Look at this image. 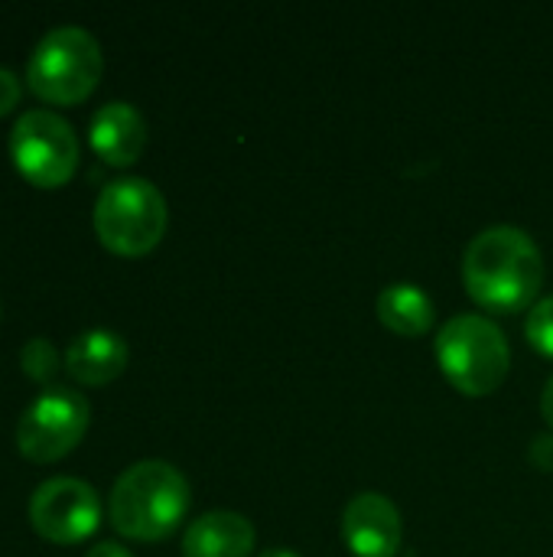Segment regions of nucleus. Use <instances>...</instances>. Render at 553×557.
I'll return each instance as SVG.
<instances>
[{"instance_id":"1","label":"nucleus","mask_w":553,"mask_h":557,"mask_svg":"<svg viewBox=\"0 0 553 557\" xmlns=\"http://www.w3.org/2000/svg\"><path fill=\"white\" fill-rule=\"evenodd\" d=\"M466 294L489 313H521L538 304L544 287V255L518 225L482 228L463 255Z\"/></svg>"},{"instance_id":"2","label":"nucleus","mask_w":553,"mask_h":557,"mask_svg":"<svg viewBox=\"0 0 553 557\" xmlns=\"http://www.w3.org/2000/svg\"><path fill=\"white\" fill-rule=\"evenodd\" d=\"M189 499V483L173 463L140 460L114 480L108 496V519L124 539L163 542L183 525Z\"/></svg>"},{"instance_id":"3","label":"nucleus","mask_w":553,"mask_h":557,"mask_svg":"<svg viewBox=\"0 0 553 557\" xmlns=\"http://www.w3.org/2000/svg\"><path fill=\"white\" fill-rule=\"evenodd\" d=\"M437 362L456 392L486 398L505 382L512 346L495 320L482 313H456L437 333Z\"/></svg>"},{"instance_id":"4","label":"nucleus","mask_w":553,"mask_h":557,"mask_svg":"<svg viewBox=\"0 0 553 557\" xmlns=\"http://www.w3.org/2000/svg\"><path fill=\"white\" fill-rule=\"evenodd\" d=\"M91 222L108 251L121 258H140L163 242L169 212L163 193L150 180L121 176L98 193Z\"/></svg>"},{"instance_id":"5","label":"nucleus","mask_w":553,"mask_h":557,"mask_svg":"<svg viewBox=\"0 0 553 557\" xmlns=\"http://www.w3.org/2000/svg\"><path fill=\"white\" fill-rule=\"evenodd\" d=\"M101 72V46L85 26L49 29L26 62L29 91L49 104H81L98 88Z\"/></svg>"},{"instance_id":"6","label":"nucleus","mask_w":553,"mask_h":557,"mask_svg":"<svg viewBox=\"0 0 553 557\" xmlns=\"http://www.w3.org/2000/svg\"><path fill=\"white\" fill-rule=\"evenodd\" d=\"M10 160L20 176L39 189L65 186L78 170V137L75 127L55 111H23L10 131Z\"/></svg>"},{"instance_id":"7","label":"nucleus","mask_w":553,"mask_h":557,"mask_svg":"<svg viewBox=\"0 0 553 557\" xmlns=\"http://www.w3.org/2000/svg\"><path fill=\"white\" fill-rule=\"evenodd\" d=\"M88 424V398L62 385H52L16 421V450L29 463H55L81 444Z\"/></svg>"},{"instance_id":"8","label":"nucleus","mask_w":553,"mask_h":557,"mask_svg":"<svg viewBox=\"0 0 553 557\" xmlns=\"http://www.w3.org/2000/svg\"><path fill=\"white\" fill-rule=\"evenodd\" d=\"M29 525L52 545H81L101 525V499L85 480L52 476L29 499Z\"/></svg>"},{"instance_id":"9","label":"nucleus","mask_w":553,"mask_h":557,"mask_svg":"<svg viewBox=\"0 0 553 557\" xmlns=\"http://www.w3.org/2000/svg\"><path fill=\"white\" fill-rule=\"evenodd\" d=\"M342 539L355 557H394L404 525L398 506L381 493H359L342 509Z\"/></svg>"},{"instance_id":"10","label":"nucleus","mask_w":553,"mask_h":557,"mask_svg":"<svg viewBox=\"0 0 553 557\" xmlns=\"http://www.w3.org/2000/svg\"><path fill=\"white\" fill-rule=\"evenodd\" d=\"M88 144L108 166H134L147 147V121L130 101H108L91 114Z\"/></svg>"},{"instance_id":"11","label":"nucleus","mask_w":553,"mask_h":557,"mask_svg":"<svg viewBox=\"0 0 553 557\" xmlns=\"http://www.w3.org/2000/svg\"><path fill=\"white\" fill-rule=\"evenodd\" d=\"M127 343L111 333V330H85L81 336H75L65 349L62 369L78 382V385H108L114 382L124 369H127Z\"/></svg>"},{"instance_id":"12","label":"nucleus","mask_w":553,"mask_h":557,"mask_svg":"<svg viewBox=\"0 0 553 557\" xmlns=\"http://www.w3.org/2000/svg\"><path fill=\"white\" fill-rule=\"evenodd\" d=\"M254 525L228 509L199 516L183 535V557H248L254 552Z\"/></svg>"},{"instance_id":"13","label":"nucleus","mask_w":553,"mask_h":557,"mask_svg":"<svg viewBox=\"0 0 553 557\" xmlns=\"http://www.w3.org/2000/svg\"><path fill=\"white\" fill-rule=\"evenodd\" d=\"M378 320L404 336V339H414V336H424L433 320H437V307L430 300V294L411 281H398V284H388L381 294H378Z\"/></svg>"},{"instance_id":"14","label":"nucleus","mask_w":553,"mask_h":557,"mask_svg":"<svg viewBox=\"0 0 553 557\" xmlns=\"http://www.w3.org/2000/svg\"><path fill=\"white\" fill-rule=\"evenodd\" d=\"M20 366H23V372L33 379V382H52L55 379V372L62 369V362H59V352H55V346L46 339V336H36V339H29L23 349H20Z\"/></svg>"},{"instance_id":"15","label":"nucleus","mask_w":553,"mask_h":557,"mask_svg":"<svg viewBox=\"0 0 553 557\" xmlns=\"http://www.w3.org/2000/svg\"><path fill=\"white\" fill-rule=\"evenodd\" d=\"M525 336L528 343L541 352L553 359V294L538 300L531 310H528V320H525Z\"/></svg>"},{"instance_id":"16","label":"nucleus","mask_w":553,"mask_h":557,"mask_svg":"<svg viewBox=\"0 0 553 557\" xmlns=\"http://www.w3.org/2000/svg\"><path fill=\"white\" fill-rule=\"evenodd\" d=\"M20 95H23L20 78H16L10 69H3V65H0V117H3V114H10V111L20 104Z\"/></svg>"},{"instance_id":"17","label":"nucleus","mask_w":553,"mask_h":557,"mask_svg":"<svg viewBox=\"0 0 553 557\" xmlns=\"http://www.w3.org/2000/svg\"><path fill=\"white\" fill-rule=\"evenodd\" d=\"M528 460L544 470V473H553V434H538L528 447Z\"/></svg>"},{"instance_id":"18","label":"nucleus","mask_w":553,"mask_h":557,"mask_svg":"<svg viewBox=\"0 0 553 557\" xmlns=\"http://www.w3.org/2000/svg\"><path fill=\"white\" fill-rule=\"evenodd\" d=\"M85 557H134L127 548H121L117 542H101V545H95V548H88V555Z\"/></svg>"},{"instance_id":"19","label":"nucleus","mask_w":553,"mask_h":557,"mask_svg":"<svg viewBox=\"0 0 553 557\" xmlns=\"http://www.w3.org/2000/svg\"><path fill=\"white\" fill-rule=\"evenodd\" d=\"M541 414H544V421L553 428V375L548 379V385H544V395H541Z\"/></svg>"},{"instance_id":"20","label":"nucleus","mask_w":553,"mask_h":557,"mask_svg":"<svg viewBox=\"0 0 553 557\" xmlns=\"http://www.w3.org/2000/svg\"><path fill=\"white\" fill-rule=\"evenodd\" d=\"M257 557H303L297 555V552H290V548H280V545H274V548H264Z\"/></svg>"}]
</instances>
